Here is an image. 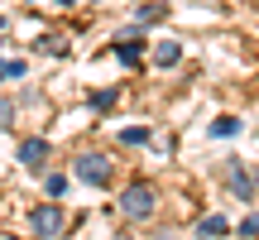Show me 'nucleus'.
Segmentation results:
<instances>
[{"label": "nucleus", "instance_id": "1", "mask_svg": "<svg viewBox=\"0 0 259 240\" xmlns=\"http://www.w3.org/2000/svg\"><path fill=\"white\" fill-rule=\"evenodd\" d=\"M154 207H158V192L149 183H130L120 192V216H125V221H149Z\"/></svg>", "mask_w": 259, "mask_h": 240}, {"label": "nucleus", "instance_id": "2", "mask_svg": "<svg viewBox=\"0 0 259 240\" xmlns=\"http://www.w3.org/2000/svg\"><path fill=\"white\" fill-rule=\"evenodd\" d=\"M29 226H34V240H58V235L67 231V216H63L58 202H44V207L29 212Z\"/></svg>", "mask_w": 259, "mask_h": 240}, {"label": "nucleus", "instance_id": "3", "mask_svg": "<svg viewBox=\"0 0 259 240\" xmlns=\"http://www.w3.org/2000/svg\"><path fill=\"white\" fill-rule=\"evenodd\" d=\"M77 178H82L87 187H106V183H111V158L96 154V149L77 154Z\"/></svg>", "mask_w": 259, "mask_h": 240}, {"label": "nucleus", "instance_id": "4", "mask_svg": "<svg viewBox=\"0 0 259 240\" xmlns=\"http://www.w3.org/2000/svg\"><path fill=\"white\" fill-rule=\"evenodd\" d=\"M226 178H231V192L240 197V202H254V197H259V183H254V173H245L240 164H231V168H226Z\"/></svg>", "mask_w": 259, "mask_h": 240}, {"label": "nucleus", "instance_id": "5", "mask_svg": "<svg viewBox=\"0 0 259 240\" xmlns=\"http://www.w3.org/2000/svg\"><path fill=\"white\" fill-rule=\"evenodd\" d=\"M19 164H24V168H44L48 164V139L44 135H29L24 144H19Z\"/></svg>", "mask_w": 259, "mask_h": 240}, {"label": "nucleus", "instance_id": "6", "mask_svg": "<svg viewBox=\"0 0 259 240\" xmlns=\"http://www.w3.org/2000/svg\"><path fill=\"white\" fill-rule=\"evenodd\" d=\"M139 48H144V34H139V29H130L125 44H115V58H120L125 67H135V63H139Z\"/></svg>", "mask_w": 259, "mask_h": 240}, {"label": "nucleus", "instance_id": "7", "mask_svg": "<svg viewBox=\"0 0 259 240\" xmlns=\"http://www.w3.org/2000/svg\"><path fill=\"white\" fill-rule=\"evenodd\" d=\"M226 231H231V221H226L221 212H211V216H202V226H197V235H202V240H221Z\"/></svg>", "mask_w": 259, "mask_h": 240}, {"label": "nucleus", "instance_id": "8", "mask_svg": "<svg viewBox=\"0 0 259 240\" xmlns=\"http://www.w3.org/2000/svg\"><path fill=\"white\" fill-rule=\"evenodd\" d=\"M211 139H231V135H240V115H221V120H211V130H206Z\"/></svg>", "mask_w": 259, "mask_h": 240}, {"label": "nucleus", "instance_id": "9", "mask_svg": "<svg viewBox=\"0 0 259 240\" xmlns=\"http://www.w3.org/2000/svg\"><path fill=\"white\" fill-rule=\"evenodd\" d=\"M24 72H29L24 58H0V82H19Z\"/></svg>", "mask_w": 259, "mask_h": 240}, {"label": "nucleus", "instance_id": "10", "mask_svg": "<svg viewBox=\"0 0 259 240\" xmlns=\"http://www.w3.org/2000/svg\"><path fill=\"white\" fill-rule=\"evenodd\" d=\"M178 58H183V48H178V44H173V38H163V44H158V48H154V63H158V67H173V63H178Z\"/></svg>", "mask_w": 259, "mask_h": 240}, {"label": "nucleus", "instance_id": "11", "mask_svg": "<svg viewBox=\"0 0 259 240\" xmlns=\"http://www.w3.org/2000/svg\"><path fill=\"white\" fill-rule=\"evenodd\" d=\"M115 101H120V92H115V87H101V92H92V111H96V115H106Z\"/></svg>", "mask_w": 259, "mask_h": 240}, {"label": "nucleus", "instance_id": "12", "mask_svg": "<svg viewBox=\"0 0 259 240\" xmlns=\"http://www.w3.org/2000/svg\"><path fill=\"white\" fill-rule=\"evenodd\" d=\"M44 192H48V202H58V197L67 192V173H48L44 178Z\"/></svg>", "mask_w": 259, "mask_h": 240}, {"label": "nucleus", "instance_id": "13", "mask_svg": "<svg viewBox=\"0 0 259 240\" xmlns=\"http://www.w3.org/2000/svg\"><path fill=\"white\" fill-rule=\"evenodd\" d=\"M120 144H149V130L135 125V130H120Z\"/></svg>", "mask_w": 259, "mask_h": 240}, {"label": "nucleus", "instance_id": "14", "mask_svg": "<svg viewBox=\"0 0 259 240\" xmlns=\"http://www.w3.org/2000/svg\"><path fill=\"white\" fill-rule=\"evenodd\" d=\"M240 235H245V240H259V212H250V216H245Z\"/></svg>", "mask_w": 259, "mask_h": 240}, {"label": "nucleus", "instance_id": "15", "mask_svg": "<svg viewBox=\"0 0 259 240\" xmlns=\"http://www.w3.org/2000/svg\"><path fill=\"white\" fill-rule=\"evenodd\" d=\"M15 125V101H0V130Z\"/></svg>", "mask_w": 259, "mask_h": 240}, {"label": "nucleus", "instance_id": "16", "mask_svg": "<svg viewBox=\"0 0 259 240\" xmlns=\"http://www.w3.org/2000/svg\"><path fill=\"white\" fill-rule=\"evenodd\" d=\"M53 5H63V10H72V5H77V0H53Z\"/></svg>", "mask_w": 259, "mask_h": 240}, {"label": "nucleus", "instance_id": "17", "mask_svg": "<svg viewBox=\"0 0 259 240\" xmlns=\"http://www.w3.org/2000/svg\"><path fill=\"white\" fill-rule=\"evenodd\" d=\"M0 29H5V15H0Z\"/></svg>", "mask_w": 259, "mask_h": 240}]
</instances>
